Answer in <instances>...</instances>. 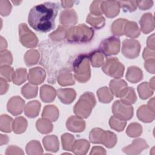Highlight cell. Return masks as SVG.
<instances>
[{
  "instance_id": "obj_1",
  "label": "cell",
  "mask_w": 155,
  "mask_h": 155,
  "mask_svg": "<svg viewBox=\"0 0 155 155\" xmlns=\"http://www.w3.org/2000/svg\"><path fill=\"white\" fill-rule=\"evenodd\" d=\"M58 9V4L50 2L34 6L28 14L29 25L36 31L41 32L50 31L54 27V20Z\"/></svg>"
},
{
  "instance_id": "obj_2",
  "label": "cell",
  "mask_w": 155,
  "mask_h": 155,
  "mask_svg": "<svg viewBox=\"0 0 155 155\" xmlns=\"http://www.w3.org/2000/svg\"><path fill=\"white\" fill-rule=\"evenodd\" d=\"M94 31L85 24L71 27L67 31V39L70 42H87L91 40Z\"/></svg>"
},
{
  "instance_id": "obj_3",
  "label": "cell",
  "mask_w": 155,
  "mask_h": 155,
  "mask_svg": "<svg viewBox=\"0 0 155 155\" xmlns=\"http://www.w3.org/2000/svg\"><path fill=\"white\" fill-rule=\"evenodd\" d=\"M96 105V99L93 93L86 92L81 96L74 107L75 114L81 118H87Z\"/></svg>"
},
{
  "instance_id": "obj_4",
  "label": "cell",
  "mask_w": 155,
  "mask_h": 155,
  "mask_svg": "<svg viewBox=\"0 0 155 155\" xmlns=\"http://www.w3.org/2000/svg\"><path fill=\"white\" fill-rule=\"evenodd\" d=\"M89 60V56L84 54L79 55L73 62L74 78L79 82H85L90 78Z\"/></svg>"
},
{
  "instance_id": "obj_5",
  "label": "cell",
  "mask_w": 155,
  "mask_h": 155,
  "mask_svg": "<svg viewBox=\"0 0 155 155\" xmlns=\"http://www.w3.org/2000/svg\"><path fill=\"white\" fill-rule=\"evenodd\" d=\"M102 69L105 74L115 78L122 77L124 72V65L116 58L107 59Z\"/></svg>"
},
{
  "instance_id": "obj_6",
  "label": "cell",
  "mask_w": 155,
  "mask_h": 155,
  "mask_svg": "<svg viewBox=\"0 0 155 155\" xmlns=\"http://www.w3.org/2000/svg\"><path fill=\"white\" fill-rule=\"evenodd\" d=\"M19 36L21 44L28 48L36 47L38 40L36 35L28 29L25 24H21L19 26Z\"/></svg>"
},
{
  "instance_id": "obj_7",
  "label": "cell",
  "mask_w": 155,
  "mask_h": 155,
  "mask_svg": "<svg viewBox=\"0 0 155 155\" xmlns=\"http://www.w3.org/2000/svg\"><path fill=\"white\" fill-rule=\"evenodd\" d=\"M112 111L114 116L124 120L130 119L133 114L131 105L127 104L121 101H116L113 103Z\"/></svg>"
},
{
  "instance_id": "obj_8",
  "label": "cell",
  "mask_w": 155,
  "mask_h": 155,
  "mask_svg": "<svg viewBox=\"0 0 155 155\" xmlns=\"http://www.w3.org/2000/svg\"><path fill=\"white\" fill-rule=\"evenodd\" d=\"M140 45L138 41L134 39H126L122 42V54L129 59L137 58L140 53Z\"/></svg>"
},
{
  "instance_id": "obj_9",
  "label": "cell",
  "mask_w": 155,
  "mask_h": 155,
  "mask_svg": "<svg viewBox=\"0 0 155 155\" xmlns=\"http://www.w3.org/2000/svg\"><path fill=\"white\" fill-rule=\"evenodd\" d=\"M99 50L107 55L117 54L120 50V40L116 37H110L104 40L100 45Z\"/></svg>"
},
{
  "instance_id": "obj_10",
  "label": "cell",
  "mask_w": 155,
  "mask_h": 155,
  "mask_svg": "<svg viewBox=\"0 0 155 155\" xmlns=\"http://www.w3.org/2000/svg\"><path fill=\"white\" fill-rule=\"evenodd\" d=\"M101 9L108 18H114L118 15L120 5L118 1H102Z\"/></svg>"
},
{
  "instance_id": "obj_11",
  "label": "cell",
  "mask_w": 155,
  "mask_h": 155,
  "mask_svg": "<svg viewBox=\"0 0 155 155\" xmlns=\"http://www.w3.org/2000/svg\"><path fill=\"white\" fill-rule=\"evenodd\" d=\"M148 148L146 141L142 139H137L133 140L132 144L124 147L122 149L123 152L128 154H137L141 153L143 150Z\"/></svg>"
},
{
  "instance_id": "obj_12",
  "label": "cell",
  "mask_w": 155,
  "mask_h": 155,
  "mask_svg": "<svg viewBox=\"0 0 155 155\" xmlns=\"http://www.w3.org/2000/svg\"><path fill=\"white\" fill-rule=\"evenodd\" d=\"M25 102L24 100L19 96L12 97L8 102L7 110L14 116L21 114L24 109Z\"/></svg>"
},
{
  "instance_id": "obj_13",
  "label": "cell",
  "mask_w": 155,
  "mask_h": 155,
  "mask_svg": "<svg viewBox=\"0 0 155 155\" xmlns=\"http://www.w3.org/2000/svg\"><path fill=\"white\" fill-rule=\"evenodd\" d=\"M110 88L113 95L120 97L127 88V84L122 79L116 78L110 81Z\"/></svg>"
},
{
  "instance_id": "obj_14",
  "label": "cell",
  "mask_w": 155,
  "mask_h": 155,
  "mask_svg": "<svg viewBox=\"0 0 155 155\" xmlns=\"http://www.w3.org/2000/svg\"><path fill=\"white\" fill-rule=\"evenodd\" d=\"M66 126L67 129L71 131L81 132L85 129V122L80 117L71 116L68 119Z\"/></svg>"
},
{
  "instance_id": "obj_15",
  "label": "cell",
  "mask_w": 155,
  "mask_h": 155,
  "mask_svg": "<svg viewBox=\"0 0 155 155\" xmlns=\"http://www.w3.org/2000/svg\"><path fill=\"white\" fill-rule=\"evenodd\" d=\"M45 78V72L41 67H35L30 69L28 74V79L30 83L33 84H41Z\"/></svg>"
},
{
  "instance_id": "obj_16",
  "label": "cell",
  "mask_w": 155,
  "mask_h": 155,
  "mask_svg": "<svg viewBox=\"0 0 155 155\" xmlns=\"http://www.w3.org/2000/svg\"><path fill=\"white\" fill-rule=\"evenodd\" d=\"M78 21V16L74 10H64L60 15V22L65 27L74 25Z\"/></svg>"
},
{
  "instance_id": "obj_17",
  "label": "cell",
  "mask_w": 155,
  "mask_h": 155,
  "mask_svg": "<svg viewBox=\"0 0 155 155\" xmlns=\"http://www.w3.org/2000/svg\"><path fill=\"white\" fill-rule=\"evenodd\" d=\"M108 136L107 131L96 128L93 129L90 133V142L93 143H102L105 145Z\"/></svg>"
},
{
  "instance_id": "obj_18",
  "label": "cell",
  "mask_w": 155,
  "mask_h": 155,
  "mask_svg": "<svg viewBox=\"0 0 155 155\" xmlns=\"http://www.w3.org/2000/svg\"><path fill=\"white\" fill-rule=\"evenodd\" d=\"M140 28L143 33L147 34L154 30L153 16L151 13L143 14L139 21Z\"/></svg>"
},
{
  "instance_id": "obj_19",
  "label": "cell",
  "mask_w": 155,
  "mask_h": 155,
  "mask_svg": "<svg viewBox=\"0 0 155 155\" xmlns=\"http://www.w3.org/2000/svg\"><path fill=\"white\" fill-rule=\"evenodd\" d=\"M57 95L62 103L69 104L75 99L76 92L72 88H60L57 91Z\"/></svg>"
},
{
  "instance_id": "obj_20",
  "label": "cell",
  "mask_w": 155,
  "mask_h": 155,
  "mask_svg": "<svg viewBox=\"0 0 155 155\" xmlns=\"http://www.w3.org/2000/svg\"><path fill=\"white\" fill-rule=\"evenodd\" d=\"M58 81L61 86L70 85L74 84L73 75L67 68H64L59 72Z\"/></svg>"
},
{
  "instance_id": "obj_21",
  "label": "cell",
  "mask_w": 155,
  "mask_h": 155,
  "mask_svg": "<svg viewBox=\"0 0 155 155\" xmlns=\"http://www.w3.org/2000/svg\"><path fill=\"white\" fill-rule=\"evenodd\" d=\"M56 94V90L51 86L44 85L40 88L41 98L45 102H52L54 99Z\"/></svg>"
},
{
  "instance_id": "obj_22",
  "label": "cell",
  "mask_w": 155,
  "mask_h": 155,
  "mask_svg": "<svg viewBox=\"0 0 155 155\" xmlns=\"http://www.w3.org/2000/svg\"><path fill=\"white\" fill-rule=\"evenodd\" d=\"M142 78V71L140 68L135 66H131L128 68L126 73V78L128 81L132 83H137L140 81Z\"/></svg>"
},
{
  "instance_id": "obj_23",
  "label": "cell",
  "mask_w": 155,
  "mask_h": 155,
  "mask_svg": "<svg viewBox=\"0 0 155 155\" xmlns=\"http://www.w3.org/2000/svg\"><path fill=\"white\" fill-rule=\"evenodd\" d=\"M138 118L143 122H151L154 119V113L151 111L147 106L143 105L140 107L137 111Z\"/></svg>"
},
{
  "instance_id": "obj_24",
  "label": "cell",
  "mask_w": 155,
  "mask_h": 155,
  "mask_svg": "<svg viewBox=\"0 0 155 155\" xmlns=\"http://www.w3.org/2000/svg\"><path fill=\"white\" fill-rule=\"evenodd\" d=\"M43 144L47 151L56 152L59 149V141L55 135L47 136L43 138Z\"/></svg>"
},
{
  "instance_id": "obj_25",
  "label": "cell",
  "mask_w": 155,
  "mask_h": 155,
  "mask_svg": "<svg viewBox=\"0 0 155 155\" xmlns=\"http://www.w3.org/2000/svg\"><path fill=\"white\" fill-rule=\"evenodd\" d=\"M90 147L89 142L85 139H79L74 142L71 151L76 154H85Z\"/></svg>"
},
{
  "instance_id": "obj_26",
  "label": "cell",
  "mask_w": 155,
  "mask_h": 155,
  "mask_svg": "<svg viewBox=\"0 0 155 155\" xmlns=\"http://www.w3.org/2000/svg\"><path fill=\"white\" fill-rule=\"evenodd\" d=\"M40 108L41 104L38 101H31L27 103L24 107V112L25 115L28 117H35L38 115Z\"/></svg>"
},
{
  "instance_id": "obj_27",
  "label": "cell",
  "mask_w": 155,
  "mask_h": 155,
  "mask_svg": "<svg viewBox=\"0 0 155 155\" xmlns=\"http://www.w3.org/2000/svg\"><path fill=\"white\" fill-rule=\"evenodd\" d=\"M42 116L51 122H54L58 118L59 111L54 105H46L43 110Z\"/></svg>"
},
{
  "instance_id": "obj_28",
  "label": "cell",
  "mask_w": 155,
  "mask_h": 155,
  "mask_svg": "<svg viewBox=\"0 0 155 155\" xmlns=\"http://www.w3.org/2000/svg\"><path fill=\"white\" fill-rule=\"evenodd\" d=\"M124 34L127 36L131 38L138 37L140 35V30L136 22L128 21L125 26Z\"/></svg>"
},
{
  "instance_id": "obj_29",
  "label": "cell",
  "mask_w": 155,
  "mask_h": 155,
  "mask_svg": "<svg viewBox=\"0 0 155 155\" xmlns=\"http://www.w3.org/2000/svg\"><path fill=\"white\" fill-rule=\"evenodd\" d=\"M87 22L97 29L103 27L105 25V18L102 16H97L90 13L86 20Z\"/></svg>"
},
{
  "instance_id": "obj_30",
  "label": "cell",
  "mask_w": 155,
  "mask_h": 155,
  "mask_svg": "<svg viewBox=\"0 0 155 155\" xmlns=\"http://www.w3.org/2000/svg\"><path fill=\"white\" fill-rule=\"evenodd\" d=\"M89 59L91 62V65L94 67H99L104 64V54L99 50H96L88 54Z\"/></svg>"
},
{
  "instance_id": "obj_31",
  "label": "cell",
  "mask_w": 155,
  "mask_h": 155,
  "mask_svg": "<svg viewBox=\"0 0 155 155\" xmlns=\"http://www.w3.org/2000/svg\"><path fill=\"white\" fill-rule=\"evenodd\" d=\"M27 127V120L23 117H18L15 119L12 124V129L15 133L20 134L24 132Z\"/></svg>"
},
{
  "instance_id": "obj_32",
  "label": "cell",
  "mask_w": 155,
  "mask_h": 155,
  "mask_svg": "<svg viewBox=\"0 0 155 155\" xmlns=\"http://www.w3.org/2000/svg\"><path fill=\"white\" fill-rule=\"evenodd\" d=\"M128 20L125 19H118L115 21L111 26L112 33L117 36H122L124 35V28Z\"/></svg>"
},
{
  "instance_id": "obj_33",
  "label": "cell",
  "mask_w": 155,
  "mask_h": 155,
  "mask_svg": "<svg viewBox=\"0 0 155 155\" xmlns=\"http://www.w3.org/2000/svg\"><path fill=\"white\" fill-rule=\"evenodd\" d=\"M120 98L122 102L128 105H131L135 103L137 100L134 90L132 87H127L126 91Z\"/></svg>"
},
{
  "instance_id": "obj_34",
  "label": "cell",
  "mask_w": 155,
  "mask_h": 155,
  "mask_svg": "<svg viewBox=\"0 0 155 155\" xmlns=\"http://www.w3.org/2000/svg\"><path fill=\"white\" fill-rule=\"evenodd\" d=\"M97 94L101 102L109 103L113 99V94L107 87L99 88L97 91Z\"/></svg>"
},
{
  "instance_id": "obj_35",
  "label": "cell",
  "mask_w": 155,
  "mask_h": 155,
  "mask_svg": "<svg viewBox=\"0 0 155 155\" xmlns=\"http://www.w3.org/2000/svg\"><path fill=\"white\" fill-rule=\"evenodd\" d=\"M137 91L140 97L142 99H146L153 94L154 90L150 86L148 82H145L137 87Z\"/></svg>"
},
{
  "instance_id": "obj_36",
  "label": "cell",
  "mask_w": 155,
  "mask_h": 155,
  "mask_svg": "<svg viewBox=\"0 0 155 155\" xmlns=\"http://www.w3.org/2000/svg\"><path fill=\"white\" fill-rule=\"evenodd\" d=\"M36 128L41 133H48L51 131L53 125L51 121L46 119H39L36 122Z\"/></svg>"
},
{
  "instance_id": "obj_37",
  "label": "cell",
  "mask_w": 155,
  "mask_h": 155,
  "mask_svg": "<svg viewBox=\"0 0 155 155\" xmlns=\"http://www.w3.org/2000/svg\"><path fill=\"white\" fill-rule=\"evenodd\" d=\"M21 92L22 95L27 99L35 97L37 95L38 87L35 84H27L22 88Z\"/></svg>"
},
{
  "instance_id": "obj_38",
  "label": "cell",
  "mask_w": 155,
  "mask_h": 155,
  "mask_svg": "<svg viewBox=\"0 0 155 155\" xmlns=\"http://www.w3.org/2000/svg\"><path fill=\"white\" fill-rule=\"evenodd\" d=\"M27 70L25 68H18L14 72L12 81L16 85H21L26 80Z\"/></svg>"
},
{
  "instance_id": "obj_39",
  "label": "cell",
  "mask_w": 155,
  "mask_h": 155,
  "mask_svg": "<svg viewBox=\"0 0 155 155\" xmlns=\"http://www.w3.org/2000/svg\"><path fill=\"white\" fill-rule=\"evenodd\" d=\"M39 58V54L38 51L35 50H30L28 51L24 56V59L26 63V65L30 66L34 64H36Z\"/></svg>"
},
{
  "instance_id": "obj_40",
  "label": "cell",
  "mask_w": 155,
  "mask_h": 155,
  "mask_svg": "<svg viewBox=\"0 0 155 155\" xmlns=\"http://www.w3.org/2000/svg\"><path fill=\"white\" fill-rule=\"evenodd\" d=\"M110 127L117 131H122L125 127L127 124L126 120H124L113 116L110 117L109 120Z\"/></svg>"
},
{
  "instance_id": "obj_41",
  "label": "cell",
  "mask_w": 155,
  "mask_h": 155,
  "mask_svg": "<svg viewBox=\"0 0 155 155\" xmlns=\"http://www.w3.org/2000/svg\"><path fill=\"white\" fill-rule=\"evenodd\" d=\"M26 151L28 154L43 153L40 143L36 140H32L28 142L26 147Z\"/></svg>"
},
{
  "instance_id": "obj_42",
  "label": "cell",
  "mask_w": 155,
  "mask_h": 155,
  "mask_svg": "<svg viewBox=\"0 0 155 155\" xmlns=\"http://www.w3.org/2000/svg\"><path fill=\"white\" fill-rule=\"evenodd\" d=\"M13 119L7 114L1 116V130L4 132L9 133L12 131Z\"/></svg>"
},
{
  "instance_id": "obj_43",
  "label": "cell",
  "mask_w": 155,
  "mask_h": 155,
  "mask_svg": "<svg viewBox=\"0 0 155 155\" xmlns=\"http://www.w3.org/2000/svg\"><path fill=\"white\" fill-rule=\"evenodd\" d=\"M62 148L67 151H71L74 142V137L73 135L65 133L61 136Z\"/></svg>"
},
{
  "instance_id": "obj_44",
  "label": "cell",
  "mask_w": 155,
  "mask_h": 155,
  "mask_svg": "<svg viewBox=\"0 0 155 155\" xmlns=\"http://www.w3.org/2000/svg\"><path fill=\"white\" fill-rule=\"evenodd\" d=\"M67 30L65 28V27L59 26L56 30L52 32L50 35L49 37L53 40L55 41H59L64 39L67 36Z\"/></svg>"
},
{
  "instance_id": "obj_45",
  "label": "cell",
  "mask_w": 155,
  "mask_h": 155,
  "mask_svg": "<svg viewBox=\"0 0 155 155\" xmlns=\"http://www.w3.org/2000/svg\"><path fill=\"white\" fill-rule=\"evenodd\" d=\"M142 128L138 123H132L128 127L126 133L130 137H137L142 133Z\"/></svg>"
},
{
  "instance_id": "obj_46",
  "label": "cell",
  "mask_w": 155,
  "mask_h": 155,
  "mask_svg": "<svg viewBox=\"0 0 155 155\" xmlns=\"http://www.w3.org/2000/svg\"><path fill=\"white\" fill-rule=\"evenodd\" d=\"M13 69L9 67L8 65H4L1 66V74L4 76L5 79L8 81H11L12 80L13 75L14 73Z\"/></svg>"
},
{
  "instance_id": "obj_47",
  "label": "cell",
  "mask_w": 155,
  "mask_h": 155,
  "mask_svg": "<svg viewBox=\"0 0 155 155\" xmlns=\"http://www.w3.org/2000/svg\"><path fill=\"white\" fill-rule=\"evenodd\" d=\"M120 7L122 8L124 10L132 12L134 11L137 6V1H118Z\"/></svg>"
},
{
  "instance_id": "obj_48",
  "label": "cell",
  "mask_w": 155,
  "mask_h": 155,
  "mask_svg": "<svg viewBox=\"0 0 155 155\" xmlns=\"http://www.w3.org/2000/svg\"><path fill=\"white\" fill-rule=\"evenodd\" d=\"M12 61V56L9 51L5 50L1 51V66L3 65V64H11Z\"/></svg>"
},
{
  "instance_id": "obj_49",
  "label": "cell",
  "mask_w": 155,
  "mask_h": 155,
  "mask_svg": "<svg viewBox=\"0 0 155 155\" xmlns=\"http://www.w3.org/2000/svg\"><path fill=\"white\" fill-rule=\"evenodd\" d=\"M102 1H93L90 7V13L97 15V16H102V12L101 9V4Z\"/></svg>"
},
{
  "instance_id": "obj_50",
  "label": "cell",
  "mask_w": 155,
  "mask_h": 155,
  "mask_svg": "<svg viewBox=\"0 0 155 155\" xmlns=\"http://www.w3.org/2000/svg\"><path fill=\"white\" fill-rule=\"evenodd\" d=\"M0 9L1 14L2 16L8 15L12 9V5L10 2L8 1H0Z\"/></svg>"
},
{
  "instance_id": "obj_51",
  "label": "cell",
  "mask_w": 155,
  "mask_h": 155,
  "mask_svg": "<svg viewBox=\"0 0 155 155\" xmlns=\"http://www.w3.org/2000/svg\"><path fill=\"white\" fill-rule=\"evenodd\" d=\"M108 131V136H107V139L106 140V142L105 143V146L107 147V148H112L114 146L117 142V136L116 135L110 131Z\"/></svg>"
},
{
  "instance_id": "obj_52",
  "label": "cell",
  "mask_w": 155,
  "mask_h": 155,
  "mask_svg": "<svg viewBox=\"0 0 155 155\" xmlns=\"http://www.w3.org/2000/svg\"><path fill=\"white\" fill-rule=\"evenodd\" d=\"M143 58L145 61L154 60V50L148 48H145L143 52Z\"/></svg>"
},
{
  "instance_id": "obj_53",
  "label": "cell",
  "mask_w": 155,
  "mask_h": 155,
  "mask_svg": "<svg viewBox=\"0 0 155 155\" xmlns=\"http://www.w3.org/2000/svg\"><path fill=\"white\" fill-rule=\"evenodd\" d=\"M137 5L139 6V8L144 10L148 8H150L153 4V2L152 1H137Z\"/></svg>"
},
{
  "instance_id": "obj_54",
  "label": "cell",
  "mask_w": 155,
  "mask_h": 155,
  "mask_svg": "<svg viewBox=\"0 0 155 155\" xmlns=\"http://www.w3.org/2000/svg\"><path fill=\"white\" fill-rule=\"evenodd\" d=\"M144 66L147 70L151 73H154V60L146 61Z\"/></svg>"
},
{
  "instance_id": "obj_55",
  "label": "cell",
  "mask_w": 155,
  "mask_h": 155,
  "mask_svg": "<svg viewBox=\"0 0 155 155\" xmlns=\"http://www.w3.org/2000/svg\"><path fill=\"white\" fill-rule=\"evenodd\" d=\"M8 85L5 79H4L2 77L1 78V94H3L6 93L8 90Z\"/></svg>"
},
{
  "instance_id": "obj_56",
  "label": "cell",
  "mask_w": 155,
  "mask_h": 155,
  "mask_svg": "<svg viewBox=\"0 0 155 155\" xmlns=\"http://www.w3.org/2000/svg\"><path fill=\"white\" fill-rule=\"evenodd\" d=\"M154 34H153L151 36H149L147 40V47H148V48L154 50Z\"/></svg>"
},
{
  "instance_id": "obj_57",
  "label": "cell",
  "mask_w": 155,
  "mask_h": 155,
  "mask_svg": "<svg viewBox=\"0 0 155 155\" xmlns=\"http://www.w3.org/2000/svg\"><path fill=\"white\" fill-rule=\"evenodd\" d=\"M90 154H106V152L105 151V150L101 147H94L92 150H91V151L90 152Z\"/></svg>"
},
{
  "instance_id": "obj_58",
  "label": "cell",
  "mask_w": 155,
  "mask_h": 155,
  "mask_svg": "<svg viewBox=\"0 0 155 155\" xmlns=\"http://www.w3.org/2000/svg\"><path fill=\"white\" fill-rule=\"evenodd\" d=\"M74 1H61L62 6L64 8H69L73 5Z\"/></svg>"
},
{
  "instance_id": "obj_59",
  "label": "cell",
  "mask_w": 155,
  "mask_h": 155,
  "mask_svg": "<svg viewBox=\"0 0 155 155\" xmlns=\"http://www.w3.org/2000/svg\"><path fill=\"white\" fill-rule=\"evenodd\" d=\"M154 98H152L151 100H150L149 101H148V105H147V107H148V108L151 111H153V112H154Z\"/></svg>"
},
{
  "instance_id": "obj_60",
  "label": "cell",
  "mask_w": 155,
  "mask_h": 155,
  "mask_svg": "<svg viewBox=\"0 0 155 155\" xmlns=\"http://www.w3.org/2000/svg\"><path fill=\"white\" fill-rule=\"evenodd\" d=\"M3 45L4 47V48L6 49L7 46V42H6L5 40L4 39V38L2 36H1V51L3 50Z\"/></svg>"
}]
</instances>
